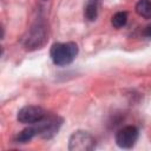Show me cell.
<instances>
[{"label": "cell", "instance_id": "10", "mask_svg": "<svg viewBox=\"0 0 151 151\" xmlns=\"http://www.w3.org/2000/svg\"><path fill=\"white\" fill-rule=\"evenodd\" d=\"M143 34L145 35V37H151V25H149V26H146L145 27V29L143 31Z\"/></svg>", "mask_w": 151, "mask_h": 151}, {"label": "cell", "instance_id": "4", "mask_svg": "<svg viewBox=\"0 0 151 151\" xmlns=\"http://www.w3.org/2000/svg\"><path fill=\"white\" fill-rule=\"evenodd\" d=\"M138 134V129L136 126H124L116 133V143L122 149H131L136 144Z\"/></svg>", "mask_w": 151, "mask_h": 151}, {"label": "cell", "instance_id": "8", "mask_svg": "<svg viewBox=\"0 0 151 151\" xmlns=\"http://www.w3.org/2000/svg\"><path fill=\"white\" fill-rule=\"evenodd\" d=\"M37 134V130L35 127H26L21 132L18 133V136L15 137V140L19 143H27L28 140H31L34 136Z\"/></svg>", "mask_w": 151, "mask_h": 151}, {"label": "cell", "instance_id": "9", "mask_svg": "<svg viewBox=\"0 0 151 151\" xmlns=\"http://www.w3.org/2000/svg\"><path fill=\"white\" fill-rule=\"evenodd\" d=\"M111 21L116 28H120V27L125 26V24L127 21V13L126 12H118L112 17Z\"/></svg>", "mask_w": 151, "mask_h": 151}, {"label": "cell", "instance_id": "6", "mask_svg": "<svg viewBox=\"0 0 151 151\" xmlns=\"http://www.w3.org/2000/svg\"><path fill=\"white\" fill-rule=\"evenodd\" d=\"M136 12L145 19H151V0H139L136 5Z\"/></svg>", "mask_w": 151, "mask_h": 151}, {"label": "cell", "instance_id": "1", "mask_svg": "<svg viewBox=\"0 0 151 151\" xmlns=\"http://www.w3.org/2000/svg\"><path fill=\"white\" fill-rule=\"evenodd\" d=\"M52 61L58 66L71 64L78 54V45L76 42H57L53 44L50 51Z\"/></svg>", "mask_w": 151, "mask_h": 151}, {"label": "cell", "instance_id": "2", "mask_svg": "<svg viewBox=\"0 0 151 151\" xmlns=\"http://www.w3.org/2000/svg\"><path fill=\"white\" fill-rule=\"evenodd\" d=\"M96 146L93 136L86 131H76L71 134L68 140V149L71 151H90Z\"/></svg>", "mask_w": 151, "mask_h": 151}, {"label": "cell", "instance_id": "5", "mask_svg": "<svg viewBox=\"0 0 151 151\" xmlns=\"http://www.w3.org/2000/svg\"><path fill=\"white\" fill-rule=\"evenodd\" d=\"M60 124L61 123L58 122V118L46 116L42 120L37 123L38 126H34V127L37 130V134H40L44 138H50L58 131Z\"/></svg>", "mask_w": 151, "mask_h": 151}, {"label": "cell", "instance_id": "7", "mask_svg": "<svg viewBox=\"0 0 151 151\" xmlns=\"http://www.w3.org/2000/svg\"><path fill=\"white\" fill-rule=\"evenodd\" d=\"M98 14V0H87V4L84 9V15L87 20H96Z\"/></svg>", "mask_w": 151, "mask_h": 151}, {"label": "cell", "instance_id": "3", "mask_svg": "<svg viewBox=\"0 0 151 151\" xmlns=\"http://www.w3.org/2000/svg\"><path fill=\"white\" fill-rule=\"evenodd\" d=\"M46 117V112L40 106L27 105L18 112V120L22 124H37Z\"/></svg>", "mask_w": 151, "mask_h": 151}]
</instances>
